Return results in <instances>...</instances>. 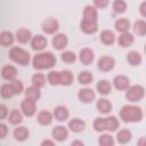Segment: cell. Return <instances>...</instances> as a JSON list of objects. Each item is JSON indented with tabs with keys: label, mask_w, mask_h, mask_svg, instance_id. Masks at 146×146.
Wrapping results in <instances>:
<instances>
[{
	"label": "cell",
	"mask_w": 146,
	"mask_h": 146,
	"mask_svg": "<svg viewBox=\"0 0 146 146\" xmlns=\"http://www.w3.org/2000/svg\"><path fill=\"white\" fill-rule=\"evenodd\" d=\"M51 43H52V47L56 50H63L68 44V38L64 33H57V34L54 35V38L51 40Z\"/></svg>",
	"instance_id": "ba28073f"
},
{
	"label": "cell",
	"mask_w": 146,
	"mask_h": 146,
	"mask_svg": "<svg viewBox=\"0 0 146 146\" xmlns=\"http://www.w3.org/2000/svg\"><path fill=\"white\" fill-rule=\"evenodd\" d=\"M114 27L117 32L124 33V32H129V30L131 27V24H130V21L127 19V18H119L117 21H115Z\"/></svg>",
	"instance_id": "f546056e"
},
{
	"label": "cell",
	"mask_w": 146,
	"mask_h": 146,
	"mask_svg": "<svg viewBox=\"0 0 146 146\" xmlns=\"http://www.w3.org/2000/svg\"><path fill=\"white\" fill-rule=\"evenodd\" d=\"M10 83H11V86H13V89H14V91H15V95H21V94L23 92L24 86H23V83H22L21 80L15 79V80L10 81Z\"/></svg>",
	"instance_id": "b9f144b4"
},
{
	"label": "cell",
	"mask_w": 146,
	"mask_h": 146,
	"mask_svg": "<svg viewBox=\"0 0 146 146\" xmlns=\"http://www.w3.org/2000/svg\"><path fill=\"white\" fill-rule=\"evenodd\" d=\"M86 128V122L79 117H74L72 120L68 121V129L72 131V132H75V133H79L81 131H83Z\"/></svg>",
	"instance_id": "7402d4cb"
},
{
	"label": "cell",
	"mask_w": 146,
	"mask_h": 146,
	"mask_svg": "<svg viewBox=\"0 0 146 146\" xmlns=\"http://www.w3.org/2000/svg\"><path fill=\"white\" fill-rule=\"evenodd\" d=\"M73 80H74V76H73V73L71 71L63 70V71L59 72V84L60 86L67 87V86L72 84Z\"/></svg>",
	"instance_id": "484cf974"
},
{
	"label": "cell",
	"mask_w": 146,
	"mask_h": 146,
	"mask_svg": "<svg viewBox=\"0 0 146 146\" xmlns=\"http://www.w3.org/2000/svg\"><path fill=\"white\" fill-rule=\"evenodd\" d=\"M100 41L106 46H112L115 42V34L111 30H103L100 32Z\"/></svg>",
	"instance_id": "f1b7e54d"
},
{
	"label": "cell",
	"mask_w": 146,
	"mask_h": 146,
	"mask_svg": "<svg viewBox=\"0 0 146 146\" xmlns=\"http://www.w3.org/2000/svg\"><path fill=\"white\" fill-rule=\"evenodd\" d=\"M145 96V89L140 84H133L129 86V88L125 90V98L131 103L140 102Z\"/></svg>",
	"instance_id": "5b68a950"
},
{
	"label": "cell",
	"mask_w": 146,
	"mask_h": 146,
	"mask_svg": "<svg viewBox=\"0 0 146 146\" xmlns=\"http://www.w3.org/2000/svg\"><path fill=\"white\" fill-rule=\"evenodd\" d=\"M144 112L137 105H124L120 110V119L125 123H137L143 120Z\"/></svg>",
	"instance_id": "6da1fadb"
},
{
	"label": "cell",
	"mask_w": 146,
	"mask_h": 146,
	"mask_svg": "<svg viewBox=\"0 0 146 146\" xmlns=\"http://www.w3.org/2000/svg\"><path fill=\"white\" fill-rule=\"evenodd\" d=\"M46 80H47L46 79V75L42 74V73H35V74H33V76L31 79L32 84L35 86V87H38V88H40V89L46 86Z\"/></svg>",
	"instance_id": "8d00e7d4"
},
{
	"label": "cell",
	"mask_w": 146,
	"mask_h": 146,
	"mask_svg": "<svg viewBox=\"0 0 146 146\" xmlns=\"http://www.w3.org/2000/svg\"><path fill=\"white\" fill-rule=\"evenodd\" d=\"M112 9L115 14H123L127 10V2L124 0H114L112 3Z\"/></svg>",
	"instance_id": "f35d334b"
},
{
	"label": "cell",
	"mask_w": 146,
	"mask_h": 146,
	"mask_svg": "<svg viewBox=\"0 0 146 146\" xmlns=\"http://www.w3.org/2000/svg\"><path fill=\"white\" fill-rule=\"evenodd\" d=\"M98 144L100 146H113L115 144V140L110 133H103L98 138Z\"/></svg>",
	"instance_id": "74e56055"
},
{
	"label": "cell",
	"mask_w": 146,
	"mask_h": 146,
	"mask_svg": "<svg viewBox=\"0 0 146 146\" xmlns=\"http://www.w3.org/2000/svg\"><path fill=\"white\" fill-rule=\"evenodd\" d=\"M8 114H9V112H8L7 106H6L5 104H1V105H0V119H1V120H5Z\"/></svg>",
	"instance_id": "ee69618b"
},
{
	"label": "cell",
	"mask_w": 146,
	"mask_h": 146,
	"mask_svg": "<svg viewBox=\"0 0 146 146\" xmlns=\"http://www.w3.org/2000/svg\"><path fill=\"white\" fill-rule=\"evenodd\" d=\"M0 94H1V97L5 98V99H9L11 98L13 96H15V91L13 89V86L11 83H3L1 86V89H0Z\"/></svg>",
	"instance_id": "d590c367"
},
{
	"label": "cell",
	"mask_w": 146,
	"mask_h": 146,
	"mask_svg": "<svg viewBox=\"0 0 146 146\" xmlns=\"http://www.w3.org/2000/svg\"><path fill=\"white\" fill-rule=\"evenodd\" d=\"M94 130L97 132H104V131H116L120 127V122L116 119V116L111 115L107 117H96L92 123Z\"/></svg>",
	"instance_id": "3957f363"
},
{
	"label": "cell",
	"mask_w": 146,
	"mask_h": 146,
	"mask_svg": "<svg viewBox=\"0 0 146 146\" xmlns=\"http://www.w3.org/2000/svg\"><path fill=\"white\" fill-rule=\"evenodd\" d=\"M92 80H94V75H92V73L89 72V71H82V72H80L79 75H78V81H79V83H80V84H83V86L90 84V83L92 82Z\"/></svg>",
	"instance_id": "e575fe53"
},
{
	"label": "cell",
	"mask_w": 146,
	"mask_h": 146,
	"mask_svg": "<svg viewBox=\"0 0 146 146\" xmlns=\"http://www.w3.org/2000/svg\"><path fill=\"white\" fill-rule=\"evenodd\" d=\"M41 145L42 146H44V145H49V146H54L55 145V139L54 140H49V139H44L42 143H41Z\"/></svg>",
	"instance_id": "7dc6e473"
},
{
	"label": "cell",
	"mask_w": 146,
	"mask_h": 146,
	"mask_svg": "<svg viewBox=\"0 0 146 146\" xmlns=\"http://www.w3.org/2000/svg\"><path fill=\"white\" fill-rule=\"evenodd\" d=\"M56 56L50 51H42L32 58V65L35 70H49L56 65Z\"/></svg>",
	"instance_id": "7a4b0ae2"
},
{
	"label": "cell",
	"mask_w": 146,
	"mask_h": 146,
	"mask_svg": "<svg viewBox=\"0 0 146 146\" xmlns=\"http://www.w3.org/2000/svg\"><path fill=\"white\" fill-rule=\"evenodd\" d=\"M110 0H94V6L99 9H104L108 6Z\"/></svg>",
	"instance_id": "7bdbcfd3"
},
{
	"label": "cell",
	"mask_w": 146,
	"mask_h": 146,
	"mask_svg": "<svg viewBox=\"0 0 146 146\" xmlns=\"http://www.w3.org/2000/svg\"><path fill=\"white\" fill-rule=\"evenodd\" d=\"M8 133V128L5 123H0V138H5L6 135Z\"/></svg>",
	"instance_id": "f6af8a7d"
},
{
	"label": "cell",
	"mask_w": 146,
	"mask_h": 146,
	"mask_svg": "<svg viewBox=\"0 0 146 146\" xmlns=\"http://www.w3.org/2000/svg\"><path fill=\"white\" fill-rule=\"evenodd\" d=\"M80 29L86 34H94L98 31V22L83 19L80 22Z\"/></svg>",
	"instance_id": "7c38bea8"
},
{
	"label": "cell",
	"mask_w": 146,
	"mask_h": 146,
	"mask_svg": "<svg viewBox=\"0 0 146 146\" xmlns=\"http://www.w3.org/2000/svg\"><path fill=\"white\" fill-rule=\"evenodd\" d=\"M13 135H14V138L17 141H25L29 138V136H30V131H29V129L26 127L18 125L17 128L14 129Z\"/></svg>",
	"instance_id": "cb8c5ba5"
},
{
	"label": "cell",
	"mask_w": 146,
	"mask_h": 146,
	"mask_svg": "<svg viewBox=\"0 0 146 146\" xmlns=\"http://www.w3.org/2000/svg\"><path fill=\"white\" fill-rule=\"evenodd\" d=\"M144 51H145V54H146V44H145V47H144Z\"/></svg>",
	"instance_id": "f907efd6"
},
{
	"label": "cell",
	"mask_w": 146,
	"mask_h": 146,
	"mask_svg": "<svg viewBox=\"0 0 146 146\" xmlns=\"http://www.w3.org/2000/svg\"><path fill=\"white\" fill-rule=\"evenodd\" d=\"M15 35L10 32V31H2L0 33V44L2 47H9L13 46L14 41H15Z\"/></svg>",
	"instance_id": "d4e9b609"
},
{
	"label": "cell",
	"mask_w": 146,
	"mask_h": 146,
	"mask_svg": "<svg viewBox=\"0 0 146 146\" xmlns=\"http://www.w3.org/2000/svg\"><path fill=\"white\" fill-rule=\"evenodd\" d=\"M132 30H133V33L139 36L146 35V21H143V19L136 21L132 25Z\"/></svg>",
	"instance_id": "836d02e7"
},
{
	"label": "cell",
	"mask_w": 146,
	"mask_h": 146,
	"mask_svg": "<svg viewBox=\"0 0 146 146\" xmlns=\"http://www.w3.org/2000/svg\"><path fill=\"white\" fill-rule=\"evenodd\" d=\"M96 89L100 95L107 96L112 92V84L107 80H99L96 84Z\"/></svg>",
	"instance_id": "83f0119b"
},
{
	"label": "cell",
	"mask_w": 146,
	"mask_h": 146,
	"mask_svg": "<svg viewBox=\"0 0 146 146\" xmlns=\"http://www.w3.org/2000/svg\"><path fill=\"white\" fill-rule=\"evenodd\" d=\"M95 54L90 48H82L79 52V59L83 65H90L94 62Z\"/></svg>",
	"instance_id": "e0dca14e"
},
{
	"label": "cell",
	"mask_w": 146,
	"mask_h": 146,
	"mask_svg": "<svg viewBox=\"0 0 146 146\" xmlns=\"http://www.w3.org/2000/svg\"><path fill=\"white\" fill-rule=\"evenodd\" d=\"M8 56L10 58V60H13L16 64H19L22 66H25L30 63L31 60V55L29 51H26L25 49L21 48V47H11Z\"/></svg>",
	"instance_id": "277c9868"
},
{
	"label": "cell",
	"mask_w": 146,
	"mask_h": 146,
	"mask_svg": "<svg viewBox=\"0 0 146 146\" xmlns=\"http://www.w3.org/2000/svg\"><path fill=\"white\" fill-rule=\"evenodd\" d=\"M139 13L143 17L146 18V1H143L140 5H139Z\"/></svg>",
	"instance_id": "bcb514c9"
},
{
	"label": "cell",
	"mask_w": 146,
	"mask_h": 146,
	"mask_svg": "<svg viewBox=\"0 0 146 146\" xmlns=\"http://www.w3.org/2000/svg\"><path fill=\"white\" fill-rule=\"evenodd\" d=\"M127 62L131 65V66H138L140 65L143 58H141V55L138 52V51H135V50H131L127 54V57H125Z\"/></svg>",
	"instance_id": "4dcf8cb0"
},
{
	"label": "cell",
	"mask_w": 146,
	"mask_h": 146,
	"mask_svg": "<svg viewBox=\"0 0 146 146\" xmlns=\"http://www.w3.org/2000/svg\"><path fill=\"white\" fill-rule=\"evenodd\" d=\"M135 42V36L132 33L130 32H124L121 33L119 39H117V43L119 46H121L122 48H128L130 46H132V43Z\"/></svg>",
	"instance_id": "d6986e66"
},
{
	"label": "cell",
	"mask_w": 146,
	"mask_h": 146,
	"mask_svg": "<svg viewBox=\"0 0 146 146\" xmlns=\"http://www.w3.org/2000/svg\"><path fill=\"white\" fill-rule=\"evenodd\" d=\"M47 43L48 41L46 36H43L42 34H36V35H33L31 40V48L35 51H41L47 47Z\"/></svg>",
	"instance_id": "8fae6325"
},
{
	"label": "cell",
	"mask_w": 146,
	"mask_h": 146,
	"mask_svg": "<svg viewBox=\"0 0 146 146\" xmlns=\"http://www.w3.org/2000/svg\"><path fill=\"white\" fill-rule=\"evenodd\" d=\"M25 97L29 98V99H32L34 102L39 100L40 97H41V91H40V88L35 87V86H31V87H27L26 90H25Z\"/></svg>",
	"instance_id": "d6a6232c"
},
{
	"label": "cell",
	"mask_w": 146,
	"mask_h": 146,
	"mask_svg": "<svg viewBox=\"0 0 146 146\" xmlns=\"http://www.w3.org/2000/svg\"><path fill=\"white\" fill-rule=\"evenodd\" d=\"M51 136L57 141H64L68 137V130L64 125H56L51 131Z\"/></svg>",
	"instance_id": "9a60e30c"
},
{
	"label": "cell",
	"mask_w": 146,
	"mask_h": 146,
	"mask_svg": "<svg viewBox=\"0 0 146 146\" xmlns=\"http://www.w3.org/2000/svg\"><path fill=\"white\" fill-rule=\"evenodd\" d=\"M137 144L139 146H146V137H140L137 141Z\"/></svg>",
	"instance_id": "c3c4849f"
},
{
	"label": "cell",
	"mask_w": 146,
	"mask_h": 146,
	"mask_svg": "<svg viewBox=\"0 0 146 146\" xmlns=\"http://www.w3.org/2000/svg\"><path fill=\"white\" fill-rule=\"evenodd\" d=\"M21 111L25 116H33L36 112V105L35 102L29 98H25L21 104Z\"/></svg>",
	"instance_id": "9c48e42d"
},
{
	"label": "cell",
	"mask_w": 146,
	"mask_h": 146,
	"mask_svg": "<svg viewBox=\"0 0 146 146\" xmlns=\"http://www.w3.org/2000/svg\"><path fill=\"white\" fill-rule=\"evenodd\" d=\"M41 27H42V31L46 34H54V33H56L58 31L59 23H58V21L56 18H48L42 23Z\"/></svg>",
	"instance_id": "30bf717a"
},
{
	"label": "cell",
	"mask_w": 146,
	"mask_h": 146,
	"mask_svg": "<svg viewBox=\"0 0 146 146\" xmlns=\"http://www.w3.org/2000/svg\"><path fill=\"white\" fill-rule=\"evenodd\" d=\"M116 141L119 143V144H122V145H124V144H128L130 140H131V138H132V133H131V131L130 130H128V129H121V130H119L117 132H116Z\"/></svg>",
	"instance_id": "4316f807"
},
{
	"label": "cell",
	"mask_w": 146,
	"mask_h": 146,
	"mask_svg": "<svg viewBox=\"0 0 146 146\" xmlns=\"http://www.w3.org/2000/svg\"><path fill=\"white\" fill-rule=\"evenodd\" d=\"M78 98H79V100H80L81 103H83V104H90V103H92V102L95 100V98H96V92H95L91 88L86 87V88H82V89L79 90V92H78Z\"/></svg>",
	"instance_id": "8992f818"
},
{
	"label": "cell",
	"mask_w": 146,
	"mask_h": 146,
	"mask_svg": "<svg viewBox=\"0 0 146 146\" xmlns=\"http://www.w3.org/2000/svg\"><path fill=\"white\" fill-rule=\"evenodd\" d=\"M83 19L98 22V10L95 6L88 5L83 9Z\"/></svg>",
	"instance_id": "ffe728a7"
},
{
	"label": "cell",
	"mask_w": 146,
	"mask_h": 146,
	"mask_svg": "<svg viewBox=\"0 0 146 146\" xmlns=\"http://www.w3.org/2000/svg\"><path fill=\"white\" fill-rule=\"evenodd\" d=\"M8 121L13 125H18L23 121V112L14 108L9 114H8Z\"/></svg>",
	"instance_id": "1f68e13d"
},
{
	"label": "cell",
	"mask_w": 146,
	"mask_h": 146,
	"mask_svg": "<svg viewBox=\"0 0 146 146\" xmlns=\"http://www.w3.org/2000/svg\"><path fill=\"white\" fill-rule=\"evenodd\" d=\"M54 117H55V116H54V113H50L49 111L43 110V111H40V112L38 113L36 120H38V122H39L41 125H49V124H51Z\"/></svg>",
	"instance_id": "44dd1931"
},
{
	"label": "cell",
	"mask_w": 146,
	"mask_h": 146,
	"mask_svg": "<svg viewBox=\"0 0 146 146\" xmlns=\"http://www.w3.org/2000/svg\"><path fill=\"white\" fill-rule=\"evenodd\" d=\"M54 116H55V119H56L57 121L64 122V121H66V120L68 119V116H70V111H68V108H67L66 106H64V105H58V106H56L55 110H54Z\"/></svg>",
	"instance_id": "ac0fdd59"
},
{
	"label": "cell",
	"mask_w": 146,
	"mask_h": 146,
	"mask_svg": "<svg viewBox=\"0 0 146 146\" xmlns=\"http://www.w3.org/2000/svg\"><path fill=\"white\" fill-rule=\"evenodd\" d=\"M96 108L102 114H108L112 111L113 106H112V103L108 99H106V98H99L97 100V103H96Z\"/></svg>",
	"instance_id": "603a6c76"
},
{
	"label": "cell",
	"mask_w": 146,
	"mask_h": 146,
	"mask_svg": "<svg viewBox=\"0 0 146 146\" xmlns=\"http://www.w3.org/2000/svg\"><path fill=\"white\" fill-rule=\"evenodd\" d=\"M15 38L16 40L19 42V43H27V42H31L33 35H32V32L29 30V29H18L15 33Z\"/></svg>",
	"instance_id": "2e32d148"
},
{
	"label": "cell",
	"mask_w": 146,
	"mask_h": 146,
	"mask_svg": "<svg viewBox=\"0 0 146 146\" xmlns=\"http://www.w3.org/2000/svg\"><path fill=\"white\" fill-rule=\"evenodd\" d=\"M47 81L51 86H58L59 84V72L58 71H50L47 75Z\"/></svg>",
	"instance_id": "60d3db41"
},
{
	"label": "cell",
	"mask_w": 146,
	"mask_h": 146,
	"mask_svg": "<svg viewBox=\"0 0 146 146\" xmlns=\"http://www.w3.org/2000/svg\"><path fill=\"white\" fill-rule=\"evenodd\" d=\"M71 145H72V146H75V145H80V146H83L84 144H83V141H81V140H73Z\"/></svg>",
	"instance_id": "681fc988"
},
{
	"label": "cell",
	"mask_w": 146,
	"mask_h": 146,
	"mask_svg": "<svg viewBox=\"0 0 146 146\" xmlns=\"http://www.w3.org/2000/svg\"><path fill=\"white\" fill-rule=\"evenodd\" d=\"M97 66L102 72H110V71H112L114 68L115 60H114V58L112 56H102L98 59Z\"/></svg>",
	"instance_id": "52a82bcc"
},
{
	"label": "cell",
	"mask_w": 146,
	"mask_h": 146,
	"mask_svg": "<svg viewBox=\"0 0 146 146\" xmlns=\"http://www.w3.org/2000/svg\"><path fill=\"white\" fill-rule=\"evenodd\" d=\"M60 58L64 63H67V64H71V63H74L76 60V55L71 51V50H66L64 52H62L60 55Z\"/></svg>",
	"instance_id": "ab89813d"
},
{
	"label": "cell",
	"mask_w": 146,
	"mask_h": 146,
	"mask_svg": "<svg viewBox=\"0 0 146 146\" xmlns=\"http://www.w3.org/2000/svg\"><path fill=\"white\" fill-rule=\"evenodd\" d=\"M1 76L6 81H13L17 78V68L14 65H3L1 68Z\"/></svg>",
	"instance_id": "4fadbf2b"
},
{
	"label": "cell",
	"mask_w": 146,
	"mask_h": 146,
	"mask_svg": "<svg viewBox=\"0 0 146 146\" xmlns=\"http://www.w3.org/2000/svg\"><path fill=\"white\" fill-rule=\"evenodd\" d=\"M113 86L116 90H127L130 86V80L125 75H115L113 79Z\"/></svg>",
	"instance_id": "5bb4252c"
}]
</instances>
